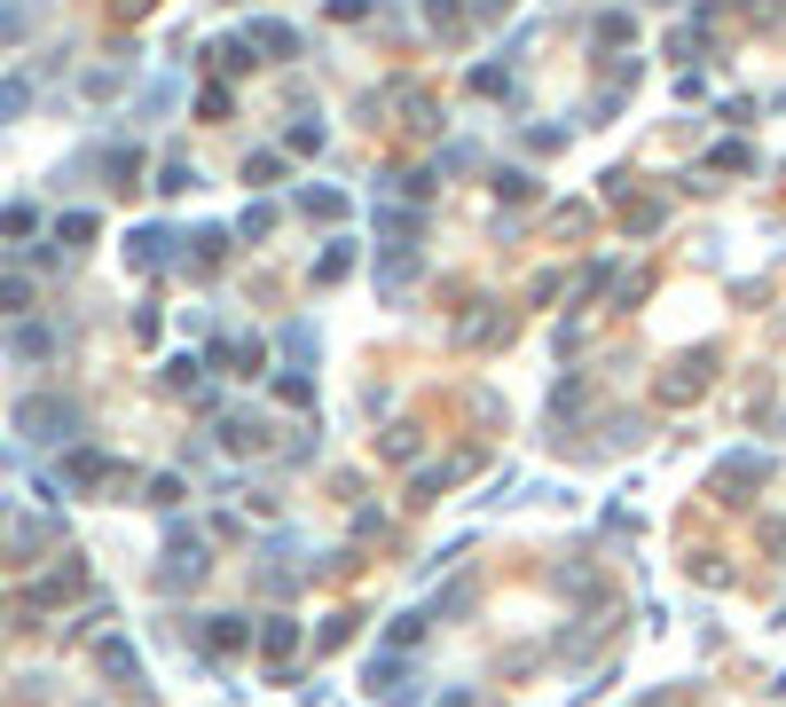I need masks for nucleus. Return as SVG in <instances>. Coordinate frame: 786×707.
I'll return each instance as SVG.
<instances>
[{"mask_svg": "<svg viewBox=\"0 0 786 707\" xmlns=\"http://www.w3.org/2000/svg\"><path fill=\"white\" fill-rule=\"evenodd\" d=\"M763 480H771V456H756V449H739V456H724L708 471L715 503H747V488H763Z\"/></svg>", "mask_w": 786, "mask_h": 707, "instance_id": "1", "label": "nucleus"}, {"mask_svg": "<svg viewBox=\"0 0 786 707\" xmlns=\"http://www.w3.org/2000/svg\"><path fill=\"white\" fill-rule=\"evenodd\" d=\"M16 425L31 432V441H63V432H72L79 417H72V401H24V409H16Z\"/></svg>", "mask_w": 786, "mask_h": 707, "instance_id": "2", "label": "nucleus"}, {"mask_svg": "<svg viewBox=\"0 0 786 707\" xmlns=\"http://www.w3.org/2000/svg\"><path fill=\"white\" fill-rule=\"evenodd\" d=\"M708 378H715V354H684V362L669 369V378H661V401H693Z\"/></svg>", "mask_w": 786, "mask_h": 707, "instance_id": "3", "label": "nucleus"}, {"mask_svg": "<svg viewBox=\"0 0 786 707\" xmlns=\"http://www.w3.org/2000/svg\"><path fill=\"white\" fill-rule=\"evenodd\" d=\"M72 480H79V488H111L118 464H111V456H72Z\"/></svg>", "mask_w": 786, "mask_h": 707, "instance_id": "4", "label": "nucleus"}, {"mask_svg": "<svg viewBox=\"0 0 786 707\" xmlns=\"http://www.w3.org/2000/svg\"><path fill=\"white\" fill-rule=\"evenodd\" d=\"M291 645H300V629H291V621H268V629H259V653H268V660H291Z\"/></svg>", "mask_w": 786, "mask_h": 707, "instance_id": "5", "label": "nucleus"}, {"mask_svg": "<svg viewBox=\"0 0 786 707\" xmlns=\"http://www.w3.org/2000/svg\"><path fill=\"white\" fill-rule=\"evenodd\" d=\"M237 645H244V621H237V614H220V621L205 629V653H237Z\"/></svg>", "mask_w": 786, "mask_h": 707, "instance_id": "6", "label": "nucleus"}, {"mask_svg": "<svg viewBox=\"0 0 786 707\" xmlns=\"http://www.w3.org/2000/svg\"><path fill=\"white\" fill-rule=\"evenodd\" d=\"M346 267H354V252H346V244H331V252H322V260H315V276H322V283H339V276H346Z\"/></svg>", "mask_w": 786, "mask_h": 707, "instance_id": "7", "label": "nucleus"}, {"mask_svg": "<svg viewBox=\"0 0 786 707\" xmlns=\"http://www.w3.org/2000/svg\"><path fill=\"white\" fill-rule=\"evenodd\" d=\"M24 307H31V283L9 276V283H0V315H24Z\"/></svg>", "mask_w": 786, "mask_h": 707, "instance_id": "8", "label": "nucleus"}, {"mask_svg": "<svg viewBox=\"0 0 786 707\" xmlns=\"http://www.w3.org/2000/svg\"><path fill=\"white\" fill-rule=\"evenodd\" d=\"M157 260H166V236H157V228L135 236V267H157Z\"/></svg>", "mask_w": 786, "mask_h": 707, "instance_id": "9", "label": "nucleus"}, {"mask_svg": "<svg viewBox=\"0 0 786 707\" xmlns=\"http://www.w3.org/2000/svg\"><path fill=\"white\" fill-rule=\"evenodd\" d=\"M378 449H385V456H409V449H417V425H393V432H385Z\"/></svg>", "mask_w": 786, "mask_h": 707, "instance_id": "10", "label": "nucleus"}, {"mask_svg": "<svg viewBox=\"0 0 786 707\" xmlns=\"http://www.w3.org/2000/svg\"><path fill=\"white\" fill-rule=\"evenodd\" d=\"M9 111H24V79H9V87H0V118H9Z\"/></svg>", "mask_w": 786, "mask_h": 707, "instance_id": "11", "label": "nucleus"}, {"mask_svg": "<svg viewBox=\"0 0 786 707\" xmlns=\"http://www.w3.org/2000/svg\"><path fill=\"white\" fill-rule=\"evenodd\" d=\"M645 707H676V699H645Z\"/></svg>", "mask_w": 786, "mask_h": 707, "instance_id": "12", "label": "nucleus"}]
</instances>
